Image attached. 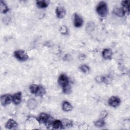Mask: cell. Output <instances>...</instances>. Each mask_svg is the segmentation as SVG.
<instances>
[{
    "label": "cell",
    "instance_id": "8fae6325",
    "mask_svg": "<svg viewBox=\"0 0 130 130\" xmlns=\"http://www.w3.org/2000/svg\"><path fill=\"white\" fill-rule=\"evenodd\" d=\"M18 126L17 123L13 119H9L5 124V126L7 128L9 129H14Z\"/></svg>",
    "mask_w": 130,
    "mask_h": 130
},
{
    "label": "cell",
    "instance_id": "5bb4252c",
    "mask_svg": "<svg viewBox=\"0 0 130 130\" xmlns=\"http://www.w3.org/2000/svg\"><path fill=\"white\" fill-rule=\"evenodd\" d=\"M46 93V90L45 88L41 85H38L37 89L35 94L37 96H43Z\"/></svg>",
    "mask_w": 130,
    "mask_h": 130
},
{
    "label": "cell",
    "instance_id": "9c48e42d",
    "mask_svg": "<svg viewBox=\"0 0 130 130\" xmlns=\"http://www.w3.org/2000/svg\"><path fill=\"white\" fill-rule=\"evenodd\" d=\"M102 54V56L104 59L106 60H109L112 58L113 52L110 48H105L103 50Z\"/></svg>",
    "mask_w": 130,
    "mask_h": 130
},
{
    "label": "cell",
    "instance_id": "9a60e30c",
    "mask_svg": "<svg viewBox=\"0 0 130 130\" xmlns=\"http://www.w3.org/2000/svg\"><path fill=\"white\" fill-rule=\"evenodd\" d=\"M51 126L53 129H59L63 128L62 122L59 120H53Z\"/></svg>",
    "mask_w": 130,
    "mask_h": 130
},
{
    "label": "cell",
    "instance_id": "2e32d148",
    "mask_svg": "<svg viewBox=\"0 0 130 130\" xmlns=\"http://www.w3.org/2000/svg\"><path fill=\"white\" fill-rule=\"evenodd\" d=\"M121 5L122 8L124 10L125 13H127V14H129V1H123L121 2Z\"/></svg>",
    "mask_w": 130,
    "mask_h": 130
},
{
    "label": "cell",
    "instance_id": "4316f807",
    "mask_svg": "<svg viewBox=\"0 0 130 130\" xmlns=\"http://www.w3.org/2000/svg\"><path fill=\"white\" fill-rule=\"evenodd\" d=\"M101 117L102 118H105V117L107 116V115H108V113L107 112V111H103L101 112Z\"/></svg>",
    "mask_w": 130,
    "mask_h": 130
},
{
    "label": "cell",
    "instance_id": "8992f818",
    "mask_svg": "<svg viewBox=\"0 0 130 130\" xmlns=\"http://www.w3.org/2000/svg\"><path fill=\"white\" fill-rule=\"evenodd\" d=\"M12 102V96L10 94H5L1 95V103L3 106H7L9 105Z\"/></svg>",
    "mask_w": 130,
    "mask_h": 130
},
{
    "label": "cell",
    "instance_id": "ac0fdd59",
    "mask_svg": "<svg viewBox=\"0 0 130 130\" xmlns=\"http://www.w3.org/2000/svg\"><path fill=\"white\" fill-rule=\"evenodd\" d=\"M95 28V24L92 21L88 22L86 25V31L87 32L90 33L92 32Z\"/></svg>",
    "mask_w": 130,
    "mask_h": 130
},
{
    "label": "cell",
    "instance_id": "3957f363",
    "mask_svg": "<svg viewBox=\"0 0 130 130\" xmlns=\"http://www.w3.org/2000/svg\"><path fill=\"white\" fill-rule=\"evenodd\" d=\"M58 83L62 87V88L70 84L69 77L64 74H61L58 77Z\"/></svg>",
    "mask_w": 130,
    "mask_h": 130
},
{
    "label": "cell",
    "instance_id": "7c38bea8",
    "mask_svg": "<svg viewBox=\"0 0 130 130\" xmlns=\"http://www.w3.org/2000/svg\"><path fill=\"white\" fill-rule=\"evenodd\" d=\"M113 13L118 17H122L125 15V12L123 8H115L113 10Z\"/></svg>",
    "mask_w": 130,
    "mask_h": 130
},
{
    "label": "cell",
    "instance_id": "d4e9b609",
    "mask_svg": "<svg viewBox=\"0 0 130 130\" xmlns=\"http://www.w3.org/2000/svg\"><path fill=\"white\" fill-rule=\"evenodd\" d=\"M112 82V79L109 76H104L103 83L107 84H110Z\"/></svg>",
    "mask_w": 130,
    "mask_h": 130
},
{
    "label": "cell",
    "instance_id": "7402d4cb",
    "mask_svg": "<svg viewBox=\"0 0 130 130\" xmlns=\"http://www.w3.org/2000/svg\"><path fill=\"white\" fill-rule=\"evenodd\" d=\"M79 69L82 72L85 74L88 73L90 71V68L87 64H81L79 67Z\"/></svg>",
    "mask_w": 130,
    "mask_h": 130
},
{
    "label": "cell",
    "instance_id": "44dd1931",
    "mask_svg": "<svg viewBox=\"0 0 130 130\" xmlns=\"http://www.w3.org/2000/svg\"><path fill=\"white\" fill-rule=\"evenodd\" d=\"M37 101L33 99H30L28 101L27 106L30 109H34L37 106Z\"/></svg>",
    "mask_w": 130,
    "mask_h": 130
},
{
    "label": "cell",
    "instance_id": "cb8c5ba5",
    "mask_svg": "<svg viewBox=\"0 0 130 130\" xmlns=\"http://www.w3.org/2000/svg\"><path fill=\"white\" fill-rule=\"evenodd\" d=\"M62 89L63 92L66 94H70L72 91V87L71 84L66 86V87L62 88Z\"/></svg>",
    "mask_w": 130,
    "mask_h": 130
},
{
    "label": "cell",
    "instance_id": "603a6c76",
    "mask_svg": "<svg viewBox=\"0 0 130 130\" xmlns=\"http://www.w3.org/2000/svg\"><path fill=\"white\" fill-rule=\"evenodd\" d=\"M105 124V122L103 119H99L94 122V125L98 127H102Z\"/></svg>",
    "mask_w": 130,
    "mask_h": 130
},
{
    "label": "cell",
    "instance_id": "484cf974",
    "mask_svg": "<svg viewBox=\"0 0 130 130\" xmlns=\"http://www.w3.org/2000/svg\"><path fill=\"white\" fill-rule=\"evenodd\" d=\"M60 33L62 35H66L68 34V29L67 27L64 25H63L60 27Z\"/></svg>",
    "mask_w": 130,
    "mask_h": 130
},
{
    "label": "cell",
    "instance_id": "ffe728a7",
    "mask_svg": "<svg viewBox=\"0 0 130 130\" xmlns=\"http://www.w3.org/2000/svg\"><path fill=\"white\" fill-rule=\"evenodd\" d=\"M36 5L37 7L41 9H44L48 7V4L46 1H36Z\"/></svg>",
    "mask_w": 130,
    "mask_h": 130
},
{
    "label": "cell",
    "instance_id": "7a4b0ae2",
    "mask_svg": "<svg viewBox=\"0 0 130 130\" xmlns=\"http://www.w3.org/2000/svg\"><path fill=\"white\" fill-rule=\"evenodd\" d=\"M15 58L21 61H24L28 59V55L27 53L23 50H17L14 53Z\"/></svg>",
    "mask_w": 130,
    "mask_h": 130
},
{
    "label": "cell",
    "instance_id": "5b68a950",
    "mask_svg": "<svg viewBox=\"0 0 130 130\" xmlns=\"http://www.w3.org/2000/svg\"><path fill=\"white\" fill-rule=\"evenodd\" d=\"M74 25L76 27H80L82 26L83 23V20L82 17L78 14L75 13L74 14L73 18Z\"/></svg>",
    "mask_w": 130,
    "mask_h": 130
},
{
    "label": "cell",
    "instance_id": "4fadbf2b",
    "mask_svg": "<svg viewBox=\"0 0 130 130\" xmlns=\"http://www.w3.org/2000/svg\"><path fill=\"white\" fill-rule=\"evenodd\" d=\"M73 108V107L72 104L67 101H63L62 104V109L65 112L71 111L72 110Z\"/></svg>",
    "mask_w": 130,
    "mask_h": 130
},
{
    "label": "cell",
    "instance_id": "6da1fadb",
    "mask_svg": "<svg viewBox=\"0 0 130 130\" xmlns=\"http://www.w3.org/2000/svg\"><path fill=\"white\" fill-rule=\"evenodd\" d=\"M108 6L107 3L104 1L100 2L96 7V12L99 16L102 17L107 16L108 14Z\"/></svg>",
    "mask_w": 130,
    "mask_h": 130
},
{
    "label": "cell",
    "instance_id": "ba28073f",
    "mask_svg": "<svg viewBox=\"0 0 130 130\" xmlns=\"http://www.w3.org/2000/svg\"><path fill=\"white\" fill-rule=\"evenodd\" d=\"M49 119V115L44 112H42L40 114L38 117V121L42 124H46Z\"/></svg>",
    "mask_w": 130,
    "mask_h": 130
},
{
    "label": "cell",
    "instance_id": "52a82bcc",
    "mask_svg": "<svg viewBox=\"0 0 130 130\" xmlns=\"http://www.w3.org/2000/svg\"><path fill=\"white\" fill-rule=\"evenodd\" d=\"M55 13L57 18L62 19L65 16L66 14V11L63 7L58 6L56 7L55 9Z\"/></svg>",
    "mask_w": 130,
    "mask_h": 130
},
{
    "label": "cell",
    "instance_id": "277c9868",
    "mask_svg": "<svg viewBox=\"0 0 130 130\" xmlns=\"http://www.w3.org/2000/svg\"><path fill=\"white\" fill-rule=\"evenodd\" d=\"M121 100L118 96H112L108 100V104L112 107L116 108L119 106Z\"/></svg>",
    "mask_w": 130,
    "mask_h": 130
},
{
    "label": "cell",
    "instance_id": "d6986e66",
    "mask_svg": "<svg viewBox=\"0 0 130 130\" xmlns=\"http://www.w3.org/2000/svg\"><path fill=\"white\" fill-rule=\"evenodd\" d=\"M9 9L7 5L2 1L0 2V11L2 13L5 14L9 11Z\"/></svg>",
    "mask_w": 130,
    "mask_h": 130
},
{
    "label": "cell",
    "instance_id": "30bf717a",
    "mask_svg": "<svg viewBox=\"0 0 130 130\" xmlns=\"http://www.w3.org/2000/svg\"><path fill=\"white\" fill-rule=\"evenodd\" d=\"M22 99V93L21 92H17L12 95V102L15 105H18L21 103Z\"/></svg>",
    "mask_w": 130,
    "mask_h": 130
},
{
    "label": "cell",
    "instance_id": "e0dca14e",
    "mask_svg": "<svg viewBox=\"0 0 130 130\" xmlns=\"http://www.w3.org/2000/svg\"><path fill=\"white\" fill-rule=\"evenodd\" d=\"M63 127L64 128H69L73 126V122L68 119H63L61 120Z\"/></svg>",
    "mask_w": 130,
    "mask_h": 130
}]
</instances>
